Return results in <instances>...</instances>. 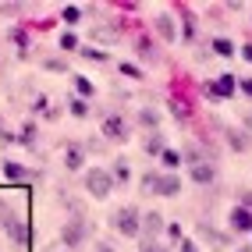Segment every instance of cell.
<instances>
[{
    "label": "cell",
    "instance_id": "34",
    "mask_svg": "<svg viewBox=\"0 0 252 252\" xmlns=\"http://www.w3.org/2000/svg\"><path fill=\"white\" fill-rule=\"evenodd\" d=\"M103 252H110V249H103Z\"/></svg>",
    "mask_w": 252,
    "mask_h": 252
},
{
    "label": "cell",
    "instance_id": "21",
    "mask_svg": "<svg viewBox=\"0 0 252 252\" xmlns=\"http://www.w3.org/2000/svg\"><path fill=\"white\" fill-rule=\"evenodd\" d=\"M61 50H78V36H75V32H64V36H61Z\"/></svg>",
    "mask_w": 252,
    "mask_h": 252
},
{
    "label": "cell",
    "instance_id": "15",
    "mask_svg": "<svg viewBox=\"0 0 252 252\" xmlns=\"http://www.w3.org/2000/svg\"><path fill=\"white\" fill-rule=\"evenodd\" d=\"M160 163L171 167V171H178V167H181V149H163V153H160Z\"/></svg>",
    "mask_w": 252,
    "mask_h": 252
},
{
    "label": "cell",
    "instance_id": "7",
    "mask_svg": "<svg viewBox=\"0 0 252 252\" xmlns=\"http://www.w3.org/2000/svg\"><path fill=\"white\" fill-rule=\"evenodd\" d=\"M206 93H210L213 99H227V96H234V75H220L217 82H210V86H206Z\"/></svg>",
    "mask_w": 252,
    "mask_h": 252
},
{
    "label": "cell",
    "instance_id": "22",
    "mask_svg": "<svg viewBox=\"0 0 252 252\" xmlns=\"http://www.w3.org/2000/svg\"><path fill=\"white\" fill-rule=\"evenodd\" d=\"M75 89H78V96H93V82L89 78H75Z\"/></svg>",
    "mask_w": 252,
    "mask_h": 252
},
{
    "label": "cell",
    "instance_id": "30",
    "mask_svg": "<svg viewBox=\"0 0 252 252\" xmlns=\"http://www.w3.org/2000/svg\"><path fill=\"white\" fill-rule=\"evenodd\" d=\"M163 231H167V234H171V238H174V242H181V227H178V224H167Z\"/></svg>",
    "mask_w": 252,
    "mask_h": 252
},
{
    "label": "cell",
    "instance_id": "17",
    "mask_svg": "<svg viewBox=\"0 0 252 252\" xmlns=\"http://www.w3.org/2000/svg\"><path fill=\"white\" fill-rule=\"evenodd\" d=\"M61 18L68 22V25H78V22H82V11H78V7L71 4V7H64V11H61Z\"/></svg>",
    "mask_w": 252,
    "mask_h": 252
},
{
    "label": "cell",
    "instance_id": "11",
    "mask_svg": "<svg viewBox=\"0 0 252 252\" xmlns=\"http://www.w3.org/2000/svg\"><path fill=\"white\" fill-rule=\"evenodd\" d=\"M82 163H86V149H82V146H68V153H64V167H68V171H78Z\"/></svg>",
    "mask_w": 252,
    "mask_h": 252
},
{
    "label": "cell",
    "instance_id": "26",
    "mask_svg": "<svg viewBox=\"0 0 252 252\" xmlns=\"http://www.w3.org/2000/svg\"><path fill=\"white\" fill-rule=\"evenodd\" d=\"M153 185H157V171H146V174H142V189L153 192Z\"/></svg>",
    "mask_w": 252,
    "mask_h": 252
},
{
    "label": "cell",
    "instance_id": "29",
    "mask_svg": "<svg viewBox=\"0 0 252 252\" xmlns=\"http://www.w3.org/2000/svg\"><path fill=\"white\" fill-rule=\"evenodd\" d=\"M121 71H125L128 78H142V71L135 68V64H121Z\"/></svg>",
    "mask_w": 252,
    "mask_h": 252
},
{
    "label": "cell",
    "instance_id": "25",
    "mask_svg": "<svg viewBox=\"0 0 252 252\" xmlns=\"http://www.w3.org/2000/svg\"><path fill=\"white\" fill-rule=\"evenodd\" d=\"M139 54H142V57H153V39H149V36L139 39Z\"/></svg>",
    "mask_w": 252,
    "mask_h": 252
},
{
    "label": "cell",
    "instance_id": "8",
    "mask_svg": "<svg viewBox=\"0 0 252 252\" xmlns=\"http://www.w3.org/2000/svg\"><path fill=\"white\" fill-rule=\"evenodd\" d=\"M163 227H167V224H163V217H160L157 210H149V213L142 217V224H139V234H146V238L153 242V234H160Z\"/></svg>",
    "mask_w": 252,
    "mask_h": 252
},
{
    "label": "cell",
    "instance_id": "9",
    "mask_svg": "<svg viewBox=\"0 0 252 252\" xmlns=\"http://www.w3.org/2000/svg\"><path fill=\"white\" fill-rule=\"evenodd\" d=\"M189 174H192V181H195V185H213V178H217V167L203 160V163H192V167H189Z\"/></svg>",
    "mask_w": 252,
    "mask_h": 252
},
{
    "label": "cell",
    "instance_id": "35",
    "mask_svg": "<svg viewBox=\"0 0 252 252\" xmlns=\"http://www.w3.org/2000/svg\"><path fill=\"white\" fill-rule=\"evenodd\" d=\"M245 252H249V249H245Z\"/></svg>",
    "mask_w": 252,
    "mask_h": 252
},
{
    "label": "cell",
    "instance_id": "3",
    "mask_svg": "<svg viewBox=\"0 0 252 252\" xmlns=\"http://www.w3.org/2000/svg\"><path fill=\"white\" fill-rule=\"evenodd\" d=\"M86 238H89V227L82 224V220H68L61 227V242H64V249H82L86 245Z\"/></svg>",
    "mask_w": 252,
    "mask_h": 252
},
{
    "label": "cell",
    "instance_id": "31",
    "mask_svg": "<svg viewBox=\"0 0 252 252\" xmlns=\"http://www.w3.org/2000/svg\"><path fill=\"white\" fill-rule=\"evenodd\" d=\"M178 249H181V252H199V249H195V242H181Z\"/></svg>",
    "mask_w": 252,
    "mask_h": 252
},
{
    "label": "cell",
    "instance_id": "5",
    "mask_svg": "<svg viewBox=\"0 0 252 252\" xmlns=\"http://www.w3.org/2000/svg\"><path fill=\"white\" fill-rule=\"evenodd\" d=\"M153 192H157V195H163V199H174V195L181 192V178H178V174H157Z\"/></svg>",
    "mask_w": 252,
    "mask_h": 252
},
{
    "label": "cell",
    "instance_id": "16",
    "mask_svg": "<svg viewBox=\"0 0 252 252\" xmlns=\"http://www.w3.org/2000/svg\"><path fill=\"white\" fill-rule=\"evenodd\" d=\"M227 142H231V149H234V153H245V149H249L245 131H231V135H227Z\"/></svg>",
    "mask_w": 252,
    "mask_h": 252
},
{
    "label": "cell",
    "instance_id": "27",
    "mask_svg": "<svg viewBox=\"0 0 252 252\" xmlns=\"http://www.w3.org/2000/svg\"><path fill=\"white\" fill-rule=\"evenodd\" d=\"M139 252H171V249H163L160 242H146V245H142Z\"/></svg>",
    "mask_w": 252,
    "mask_h": 252
},
{
    "label": "cell",
    "instance_id": "18",
    "mask_svg": "<svg viewBox=\"0 0 252 252\" xmlns=\"http://www.w3.org/2000/svg\"><path fill=\"white\" fill-rule=\"evenodd\" d=\"M163 149H167V146H163L160 135H149V139H146V153H163Z\"/></svg>",
    "mask_w": 252,
    "mask_h": 252
},
{
    "label": "cell",
    "instance_id": "33",
    "mask_svg": "<svg viewBox=\"0 0 252 252\" xmlns=\"http://www.w3.org/2000/svg\"><path fill=\"white\" fill-rule=\"evenodd\" d=\"M242 93H245V96H252V78H245V82H242Z\"/></svg>",
    "mask_w": 252,
    "mask_h": 252
},
{
    "label": "cell",
    "instance_id": "14",
    "mask_svg": "<svg viewBox=\"0 0 252 252\" xmlns=\"http://www.w3.org/2000/svg\"><path fill=\"white\" fill-rule=\"evenodd\" d=\"M213 54H217V57H234V43L224 39V36H217V39H213Z\"/></svg>",
    "mask_w": 252,
    "mask_h": 252
},
{
    "label": "cell",
    "instance_id": "4",
    "mask_svg": "<svg viewBox=\"0 0 252 252\" xmlns=\"http://www.w3.org/2000/svg\"><path fill=\"white\" fill-rule=\"evenodd\" d=\"M227 224H231V231H238V234H252V210L234 206L227 213Z\"/></svg>",
    "mask_w": 252,
    "mask_h": 252
},
{
    "label": "cell",
    "instance_id": "2",
    "mask_svg": "<svg viewBox=\"0 0 252 252\" xmlns=\"http://www.w3.org/2000/svg\"><path fill=\"white\" fill-rule=\"evenodd\" d=\"M86 192H89L93 199H107V195L114 192L110 171H103V167H89V171H86Z\"/></svg>",
    "mask_w": 252,
    "mask_h": 252
},
{
    "label": "cell",
    "instance_id": "6",
    "mask_svg": "<svg viewBox=\"0 0 252 252\" xmlns=\"http://www.w3.org/2000/svg\"><path fill=\"white\" fill-rule=\"evenodd\" d=\"M103 135L110 139V142H125L128 139V125H125V117H103Z\"/></svg>",
    "mask_w": 252,
    "mask_h": 252
},
{
    "label": "cell",
    "instance_id": "20",
    "mask_svg": "<svg viewBox=\"0 0 252 252\" xmlns=\"http://www.w3.org/2000/svg\"><path fill=\"white\" fill-rule=\"evenodd\" d=\"M22 146H32V142H36V125H25L22 128V139H18Z\"/></svg>",
    "mask_w": 252,
    "mask_h": 252
},
{
    "label": "cell",
    "instance_id": "13",
    "mask_svg": "<svg viewBox=\"0 0 252 252\" xmlns=\"http://www.w3.org/2000/svg\"><path fill=\"white\" fill-rule=\"evenodd\" d=\"M4 178H7V181H22V178H25V167H22L18 160H4Z\"/></svg>",
    "mask_w": 252,
    "mask_h": 252
},
{
    "label": "cell",
    "instance_id": "23",
    "mask_svg": "<svg viewBox=\"0 0 252 252\" xmlns=\"http://www.w3.org/2000/svg\"><path fill=\"white\" fill-rule=\"evenodd\" d=\"M71 114H75V117H89V107H86V99H71Z\"/></svg>",
    "mask_w": 252,
    "mask_h": 252
},
{
    "label": "cell",
    "instance_id": "1",
    "mask_svg": "<svg viewBox=\"0 0 252 252\" xmlns=\"http://www.w3.org/2000/svg\"><path fill=\"white\" fill-rule=\"evenodd\" d=\"M139 224H142V213L135 206H121L110 217V227L121 234V238H139Z\"/></svg>",
    "mask_w": 252,
    "mask_h": 252
},
{
    "label": "cell",
    "instance_id": "19",
    "mask_svg": "<svg viewBox=\"0 0 252 252\" xmlns=\"http://www.w3.org/2000/svg\"><path fill=\"white\" fill-rule=\"evenodd\" d=\"M110 178H114L117 185H121V181H128V167H125V160H117V167L110 171Z\"/></svg>",
    "mask_w": 252,
    "mask_h": 252
},
{
    "label": "cell",
    "instance_id": "28",
    "mask_svg": "<svg viewBox=\"0 0 252 252\" xmlns=\"http://www.w3.org/2000/svg\"><path fill=\"white\" fill-rule=\"evenodd\" d=\"M139 121H142V125H149V128H153V125H157V114H153V110H142V114H139Z\"/></svg>",
    "mask_w": 252,
    "mask_h": 252
},
{
    "label": "cell",
    "instance_id": "12",
    "mask_svg": "<svg viewBox=\"0 0 252 252\" xmlns=\"http://www.w3.org/2000/svg\"><path fill=\"white\" fill-rule=\"evenodd\" d=\"M0 227H4L7 234H11V242H25V227L14 220V217H7V220H0Z\"/></svg>",
    "mask_w": 252,
    "mask_h": 252
},
{
    "label": "cell",
    "instance_id": "32",
    "mask_svg": "<svg viewBox=\"0 0 252 252\" xmlns=\"http://www.w3.org/2000/svg\"><path fill=\"white\" fill-rule=\"evenodd\" d=\"M242 57H245V61L252 64V43H249V46H242Z\"/></svg>",
    "mask_w": 252,
    "mask_h": 252
},
{
    "label": "cell",
    "instance_id": "24",
    "mask_svg": "<svg viewBox=\"0 0 252 252\" xmlns=\"http://www.w3.org/2000/svg\"><path fill=\"white\" fill-rule=\"evenodd\" d=\"M82 57H89V61H107V54L103 50H93V46H86V50H78Z\"/></svg>",
    "mask_w": 252,
    "mask_h": 252
},
{
    "label": "cell",
    "instance_id": "10",
    "mask_svg": "<svg viewBox=\"0 0 252 252\" xmlns=\"http://www.w3.org/2000/svg\"><path fill=\"white\" fill-rule=\"evenodd\" d=\"M157 36L163 43H174L178 39V22L171 18V14H160V18H157Z\"/></svg>",
    "mask_w": 252,
    "mask_h": 252
}]
</instances>
